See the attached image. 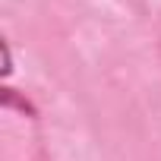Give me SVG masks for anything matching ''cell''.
Masks as SVG:
<instances>
[{
    "label": "cell",
    "instance_id": "obj_1",
    "mask_svg": "<svg viewBox=\"0 0 161 161\" xmlns=\"http://www.w3.org/2000/svg\"><path fill=\"white\" fill-rule=\"evenodd\" d=\"M0 47H3V76H10V73H13V57H10V44L3 41Z\"/></svg>",
    "mask_w": 161,
    "mask_h": 161
}]
</instances>
